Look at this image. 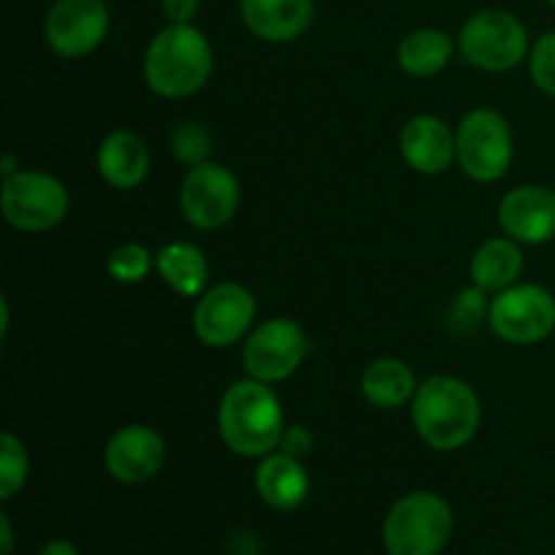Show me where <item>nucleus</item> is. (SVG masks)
I'll list each match as a JSON object with an SVG mask.
<instances>
[{
    "label": "nucleus",
    "instance_id": "nucleus-1",
    "mask_svg": "<svg viewBox=\"0 0 555 555\" xmlns=\"http://www.w3.org/2000/svg\"><path fill=\"white\" fill-rule=\"evenodd\" d=\"M285 410L274 385L247 377L236 379L217 406V431L225 448L242 459L274 453L285 434Z\"/></svg>",
    "mask_w": 555,
    "mask_h": 555
},
{
    "label": "nucleus",
    "instance_id": "nucleus-2",
    "mask_svg": "<svg viewBox=\"0 0 555 555\" xmlns=\"http://www.w3.org/2000/svg\"><path fill=\"white\" fill-rule=\"evenodd\" d=\"M482 423L477 390L453 374H434L423 379L412 399V426L417 437L439 453L466 448Z\"/></svg>",
    "mask_w": 555,
    "mask_h": 555
},
{
    "label": "nucleus",
    "instance_id": "nucleus-3",
    "mask_svg": "<svg viewBox=\"0 0 555 555\" xmlns=\"http://www.w3.org/2000/svg\"><path fill=\"white\" fill-rule=\"evenodd\" d=\"M144 81L160 98H190L206 87L215 70V49L195 25H166L144 52Z\"/></svg>",
    "mask_w": 555,
    "mask_h": 555
},
{
    "label": "nucleus",
    "instance_id": "nucleus-4",
    "mask_svg": "<svg viewBox=\"0 0 555 555\" xmlns=\"http://www.w3.org/2000/svg\"><path fill=\"white\" fill-rule=\"evenodd\" d=\"M455 529L448 499L434 491H412L390 504L383 520V545L388 555H439Z\"/></svg>",
    "mask_w": 555,
    "mask_h": 555
},
{
    "label": "nucleus",
    "instance_id": "nucleus-5",
    "mask_svg": "<svg viewBox=\"0 0 555 555\" xmlns=\"http://www.w3.org/2000/svg\"><path fill=\"white\" fill-rule=\"evenodd\" d=\"M459 52L475 68L488 74H507L529 60V30L513 11L480 9L461 27Z\"/></svg>",
    "mask_w": 555,
    "mask_h": 555
},
{
    "label": "nucleus",
    "instance_id": "nucleus-6",
    "mask_svg": "<svg viewBox=\"0 0 555 555\" xmlns=\"http://www.w3.org/2000/svg\"><path fill=\"white\" fill-rule=\"evenodd\" d=\"M459 168L480 184L507 177L515 160V139L507 117L496 108H475L461 119L455 130Z\"/></svg>",
    "mask_w": 555,
    "mask_h": 555
},
{
    "label": "nucleus",
    "instance_id": "nucleus-7",
    "mask_svg": "<svg viewBox=\"0 0 555 555\" xmlns=\"http://www.w3.org/2000/svg\"><path fill=\"white\" fill-rule=\"evenodd\" d=\"M70 195L57 177L47 171L20 168L3 179L0 211L11 228L22 233H43L57 228L68 217Z\"/></svg>",
    "mask_w": 555,
    "mask_h": 555
},
{
    "label": "nucleus",
    "instance_id": "nucleus-8",
    "mask_svg": "<svg viewBox=\"0 0 555 555\" xmlns=\"http://www.w3.org/2000/svg\"><path fill=\"white\" fill-rule=\"evenodd\" d=\"M488 325L507 345H540L555 334V296L534 282H518L493 293Z\"/></svg>",
    "mask_w": 555,
    "mask_h": 555
},
{
    "label": "nucleus",
    "instance_id": "nucleus-9",
    "mask_svg": "<svg viewBox=\"0 0 555 555\" xmlns=\"http://www.w3.org/2000/svg\"><path fill=\"white\" fill-rule=\"evenodd\" d=\"M258 318L253 291L238 282H217L201 293L193 309V331L211 350H228L247 339Z\"/></svg>",
    "mask_w": 555,
    "mask_h": 555
},
{
    "label": "nucleus",
    "instance_id": "nucleus-10",
    "mask_svg": "<svg viewBox=\"0 0 555 555\" xmlns=\"http://www.w3.org/2000/svg\"><path fill=\"white\" fill-rule=\"evenodd\" d=\"M242 206V184L222 163H201L188 168L179 188V209L198 231H217L236 217Z\"/></svg>",
    "mask_w": 555,
    "mask_h": 555
},
{
    "label": "nucleus",
    "instance_id": "nucleus-11",
    "mask_svg": "<svg viewBox=\"0 0 555 555\" xmlns=\"http://www.w3.org/2000/svg\"><path fill=\"white\" fill-rule=\"evenodd\" d=\"M307 331L296 320L271 318L249 331V336L244 339L242 358L247 377L276 385L285 383L301 369V363L307 361Z\"/></svg>",
    "mask_w": 555,
    "mask_h": 555
},
{
    "label": "nucleus",
    "instance_id": "nucleus-12",
    "mask_svg": "<svg viewBox=\"0 0 555 555\" xmlns=\"http://www.w3.org/2000/svg\"><path fill=\"white\" fill-rule=\"evenodd\" d=\"M106 0H54L43 16V38L57 57L81 60L108 36Z\"/></svg>",
    "mask_w": 555,
    "mask_h": 555
},
{
    "label": "nucleus",
    "instance_id": "nucleus-13",
    "mask_svg": "<svg viewBox=\"0 0 555 555\" xmlns=\"http://www.w3.org/2000/svg\"><path fill=\"white\" fill-rule=\"evenodd\" d=\"M166 464V439L146 423L117 428L103 448V466L108 477L122 486H141L157 477Z\"/></svg>",
    "mask_w": 555,
    "mask_h": 555
},
{
    "label": "nucleus",
    "instance_id": "nucleus-14",
    "mask_svg": "<svg viewBox=\"0 0 555 555\" xmlns=\"http://www.w3.org/2000/svg\"><path fill=\"white\" fill-rule=\"evenodd\" d=\"M499 225L524 247H540L555 238V190L545 184H520L499 204Z\"/></svg>",
    "mask_w": 555,
    "mask_h": 555
},
{
    "label": "nucleus",
    "instance_id": "nucleus-15",
    "mask_svg": "<svg viewBox=\"0 0 555 555\" xmlns=\"http://www.w3.org/2000/svg\"><path fill=\"white\" fill-rule=\"evenodd\" d=\"M399 150L406 166L423 177H439L459 160L455 130L434 114H415L406 119L399 135Z\"/></svg>",
    "mask_w": 555,
    "mask_h": 555
},
{
    "label": "nucleus",
    "instance_id": "nucleus-16",
    "mask_svg": "<svg viewBox=\"0 0 555 555\" xmlns=\"http://www.w3.org/2000/svg\"><path fill=\"white\" fill-rule=\"evenodd\" d=\"M238 11L255 38L266 43H291L312 25L314 0H238Z\"/></svg>",
    "mask_w": 555,
    "mask_h": 555
},
{
    "label": "nucleus",
    "instance_id": "nucleus-17",
    "mask_svg": "<svg viewBox=\"0 0 555 555\" xmlns=\"http://www.w3.org/2000/svg\"><path fill=\"white\" fill-rule=\"evenodd\" d=\"M95 166L108 188L133 190L150 177V146L133 130H112L98 146Z\"/></svg>",
    "mask_w": 555,
    "mask_h": 555
},
{
    "label": "nucleus",
    "instance_id": "nucleus-18",
    "mask_svg": "<svg viewBox=\"0 0 555 555\" xmlns=\"http://www.w3.org/2000/svg\"><path fill=\"white\" fill-rule=\"evenodd\" d=\"M255 491L276 513L298 509L309 496V472L301 459L274 450L258 459L255 469Z\"/></svg>",
    "mask_w": 555,
    "mask_h": 555
},
{
    "label": "nucleus",
    "instance_id": "nucleus-19",
    "mask_svg": "<svg viewBox=\"0 0 555 555\" xmlns=\"http://www.w3.org/2000/svg\"><path fill=\"white\" fill-rule=\"evenodd\" d=\"M524 269V244L515 242V238H509L507 233H504V236L486 238V242L475 249L469 263V276L472 285L482 287V291L493 296V293H502L507 291V287L518 285Z\"/></svg>",
    "mask_w": 555,
    "mask_h": 555
},
{
    "label": "nucleus",
    "instance_id": "nucleus-20",
    "mask_svg": "<svg viewBox=\"0 0 555 555\" xmlns=\"http://www.w3.org/2000/svg\"><path fill=\"white\" fill-rule=\"evenodd\" d=\"M417 388L421 383L415 372L401 358H377L361 374V396L377 410H399L412 404Z\"/></svg>",
    "mask_w": 555,
    "mask_h": 555
},
{
    "label": "nucleus",
    "instance_id": "nucleus-21",
    "mask_svg": "<svg viewBox=\"0 0 555 555\" xmlns=\"http://www.w3.org/2000/svg\"><path fill=\"white\" fill-rule=\"evenodd\" d=\"M455 49H459V41L442 27H417L401 38L396 57L406 76L428 79L448 68L450 60L455 57Z\"/></svg>",
    "mask_w": 555,
    "mask_h": 555
},
{
    "label": "nucleus",
    "instance_id": "nucleus-22",
    "mask_svg": "<svg viewBox=\"0 0 555 555\" xmlns=\"http://www.w3.org/2000/svg\"><path fill=\"white\" fill-rule=\"evenodd\" d=\"M155 271L177 296L198 298L209 285V260L190 242H171L157 249Z\"/></svg>",
    "mask_w": 555,
    "mask_h": 555
},
{
    "label": "nucleus",
    "instance_id": "nucleus-23",
    "mask_svg": "<svg viewBox=\"0 0 555 555\" xmlns=\"http://www.w3.org/2000/svg\"><path fill=\"white\" fill-rule=\"evenodd\" d=\"M30 477V455L25 442L16 434H0V499L11 502L16 493L25 491Z\"/></svg>",
    "mask_w": 555,
    "mask_h": 555
},
{
    "label": "nucleus",
    "instance_id": "nucleus-24",
    "mask_svg": "<svg viewBox=\"0 0 555 555\" xmlns=\"http://www.w3.org/2000/svg\"><path fill=\"white\" fill-rule=\"evenodd\" d=\"M155 255L150 247L139 242H128V244H119L117 249H112L106 260V269L108 274L114 276L117 282L122 285H139L144 282L146 276L155 271Z\"/></svg>",
    "mask_w": 555,
    "mask_h": 555
},
{
    "label": "nucleus",
    "instance_id": "nucleus-25",
    "mask_svg": "<svg viewBox=\"0 0 555 555\" xmlns=\"http://www.w3.org/2000/svg\"><path fill=\"white\" fill-rule=\"evenodd\" d=\"M168 150L177 157L182 166L195 168L201 163L211 160V152H215V139H211L209 130L201 122H179L171 130V139H168Z\"/></svg>",
    "mask_w": 555,
    "mask_h": 555
},
{
    "label": "nucleus",
    "instance_id": "nucleus-26",
    "mask_svg": "<svg viewBox=\"0 0 555 555\" xmlns=\"http://www.w3.org/2000/svg\"><path fill=\"white\" fill-rule=\"evenodd\" d=\"M491 293H486L482 287L469 285L466 291H461L455 296L453 307H450V323L459 334H469L477 325L488 323V314H491Z\"/></svg>",
    "mask_w": 555,
    "mask_h": 555
},
{
    "label": "nucleus",
    "instance_id": "nucleus-27",
    "mask_svg": "<svg viewBox=\"0 0 555 555\" xmlns=\"http://www.w3.org/2000/svg\"><path fill=\"white\" fill-rule=\"evenodd\" d=\"M529 76L534 87L555 98V30L542 33L529 52Z\"/></svg>",
    "mask_w": 555,
    "mask_h": 555
},
{
    "label": "nucleus",
    "instance_id": "nucleus-28",
    "mask_svg": "<svg viewBox=\"0 0 555 555\" xmlns=\"http://www.w3.org/2000/svg\"><path fill=\"white\" fill-rule=\"evenodd\" d=\"M276 450H282V453L304 461L314 450V434L309 431L307 426H287L285 434H282L280 448Z\"/></svg>",
    "mask_w": 555,
    "mask_h": 555
},
{
    "label": "nucleus",
    "instance_id": "nucleus-29",
    "mask_svg": "<svg viewBox=\"0 0 555 555\" xmlns=\"http://www.w3.org/2000/svg\"><path fill=\"white\" fill-rule=\"evenodd\" d=\"M198 9L201 0H160V14L168 25H193Z\"/></svg>",
    "mask_w": 555,
    "mask_h": 555
},
{
    "label": "nucleus",
    "instance_id": "nucleus-30",
    "mask_svg": "<svg viewBox=\"0 0 555 555\" xmlns=\"http://www.w3.org/2000/svg\"><path fill=\"white\" fill-rule=\"evenodd\" d=\"M38 555H79V551H76L74 542L68 540H49L47 545L38 551Z\"/></svg>",
    "mask_w": 555,
    "mask_h": 555
},
{
    "label": "nucleus",
    "instance_id": "nucleus-31",
    "mask_svg": "<svg viewBox=\"0 0 555 555\" xmlns=\"http://www.w3.org/2000/svg\"><path fill=\"white\" fill-rule=\"evenodd\" d=\"M0 537H3V551H0V555H11V547H14V534H11L9 515H0Z\"/></svg>",
    "mask_w": 555,
    "mask_h": 555
},
{
    "label": "nucleus",
    "instance_id": "nucleus-32",
    "mask_svg": "<svg viewBox=\"0 0 555 555\" xmlns=\"http://www.w3.org/2000/svg\"><path fill=\"white\" fill-rule=\"evenodd\" d=\"M20 163L14 160V155H3L0 157V173H3V179H9V177H14L16 171H20Z\"/></svg>",
    "mask_w": 555,
    "mask_h": 555
},
{
    "label": "nucleus",
    "instance_id": "nucleus-33",
    "mask_svg": "<svg viewBox=\"0 0 555 555\" xmlns=\"http://www.w3.org/2000/svg\"><path fill=\"white\" fill-rule=\"evenodd\" d=\"M545 3H547V5H551V9H555V0H545Z\"/></svg>",
    "mask_w": 555,
    "mask_h": 555
}]
</instances>
